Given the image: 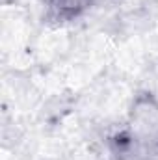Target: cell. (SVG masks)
Returning a JSON list of instances; mask_svg holds the SVG:
<instances>
[{
    "instance_id": "6da1fadb",
    "label": "cell",
    "mask_w": 158,
    "mask_h": 160,
    "mask_svg": "<svg viewBox=\"0 0 158 160\" xmlns=\"http://www.w3.org/2000/svg\"><path fill=\"white\" fill-rule=\"evenodd\" d=\"M47 4L58 19L69 21L91 9L97 4V0H47Z\"/></svg>"
}]
</instances>
